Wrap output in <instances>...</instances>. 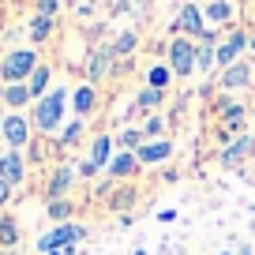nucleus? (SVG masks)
<instances>
[{"label": "nucleus", "mask_w": 255, "mask_h": 255, "mask_svg": "<svg viewBox=\"0 0 255 255\" xmlns=\"http://www.w3.org/2000/svg\"><path fill=\"white\" fill-rule=\"evenodd\" d=\"M135 203V188H120L117 195H113V210H124V207H131Z\"/></svg>", "instance_id": "7c9ffc66"}, {"label": "nucleus", "mask_w": 255, "mask_h": 255, "mask_svg": "<svg viewBox=\"0 0 255 255\" xmlns=\"http://www.w3.org/2000/svg\"><path fill=\"white\" fill-rule=\"evenodd\" d=\"M94 105H98V87H90V83H79V87L72 90V109L79 113V120L87 117Z\"/></svg>", "instance_id": "aec40b11"}, {"label": "nucleus", "mask_w": 255, "mask_h": 255, "mask_svg": "<svg viewBox=\"0 0 255 255\" xmlns=\"http://www.w3.org/2000/svg\"><path fill=\"white\" fill-rule=\"evenodd\" d=\"M79 135H83V120L75 117L68 128H60V146H72V143H79Z\"/></svg>", "instance_id": "cd10ccee"}, {"label": "nucleus", "mask_w": 255, "mask_h": 255, "mask_svg": "<svg viewBox=\"0 0 255 255\" xmlns=\"http://www.w3.org/2000/svg\"><path fill=\"white\" fill-rule=\"evenodd\" d=\"M237 255H252V248H240V252H237Z\"/></svg>", "instance_id": "473e14b6"}, {"label": "nucleus", "mask_w": 255, "mask_h": 255, "mask_svg": "<svg viewBox=\"0 0 255 255\" xmlns=\"http://www.w3.org/2000/svg\"><path fill=\"white\" fill-rule=\"evenodd\" d=\"M207 26H233L237 19V0H210V4H199Z\"/></svg>", "instance_id": "ddd939ff"}, {"label": "nucleus", "mask_w": 255, "mask_h": 255, "mask_svg": "<svg viewBox=\"0 0 255 255\" xmlns=\"http://www.w3.org/2000/svg\"><path fill=\"white\" fill-rule=\"evenodd\" d=\"M109 49H113V56H117V60H131V53L139 49V34H135V30H120L117 38L109 41Z\"/></svg>", "instance_id": "412c9836"}, {"label": "nucleus", "mask_w": 255, "mask_h": 255, "mask_svg": "<svg viewBox=\"0 0 255 255\" xmlns=\"http://www.w3.org/2000/svg\"><path fill=\"white\" fill-rule=\"evenodd\" d=\"M68 98H72V90H64V87H53L41 102H34V131H41V135H53L56 128L64 124V109H68Z\"/></svg>", "instance_id": "f257e3e1"}, {"label": "nucleus", "mask_w": 255, "mask_h": 255, "mask_svg": "<svg viewBox=\"0 0 255 255\" xmlns=\"http://www.w3.org/2000/svg\"><path fill=\"white\" fill-rule=\"evenodd\" d=\"M203 30H207V19H203V8L188 0V4L180 8V15H176V23H173V34H180V38H199Z\"/></svg>", "instance_id": "1a4fd4ad"}, {"label": "nucleus", "mask_w": 255, "mask_h": 255, "mask_svg": "<svg viewBox=\"0 0 255 255\" xmlns=\"http://www.w3.org/2000/svg\"><path fill=\"white\" fill-rule=\"evenodd\" d=\"M161 102H165V90L143 87V90H139V98H135V105H131V109H143V113H158V109H161Z\"/></svg>", "instance_id": "4be33fe9"}, {"label": "nucleus", "mask_w": 255, "mask_h": 255, "mask_svg": "<svg viewBox=\"0 0 255 255\" xmlns=\"http://www.w3.org/2000/svg\"><path fill=\"white\" fill-rule=\"evenodd\" d=\"M113 68H117V56H113L109 45L90 49V53H87V83H90V87H98L102 79H109Z\"/></svg>", "instance_id": "6e6552de"}, {"label": "nucleus", "mask_w": 255, "mask_h": 255, "mask_svg": "<svg viewBox=\"0 0 255 255\" xmlns=\"http://www.w3.org/2000/svg\"><path fill=\"white\" fill-rule=\"evenodd\" d=\"M19 244V225L11 214H0V248H15Z\"/></svg>", "instance_id": "a878e982"}, {"label": "nucleus", "mask_w": 255, "mask_h": 255, "mask_svg": "<svg viewBox=\"0 0 255 255\" xmlns=\"http://www.w3.org/2000/svg\"><path fill=\"white\" fill-rule=\"evenodd\" d=\"M56 11H60V0H34V15H45V19H53Z\"/></svg>", "instance_id": "c756f323"}, {"label": "nucleus", "mask_w": 255, "mask_h": 255, "mask_svg": "<svg viewBox=\"0 0 255 255\" xmlns=\"http://www.w3.org/2000/svg\"><path fill=\"white\" fill-rule=\"evenodd\" d=\"M169 68H173L176 79H191V75L199 72V49H195V38H180L176 34L173 41H169Z\"/></svg>", "instance_id": "7ed1b4c3"}, {"label": "nucleus", "mask_w": 255, "mask_h": 255, "mask_svg": "<svg viewBox=\"0 0 255 255\" xmlns=\"http://www.w3.org/2000/svg\"><path fill=\"white\" fill-rule=\"evenodd\" d=\"M26 38L38 45V41H49L53 38V19H45V15H34L30 23H26Z\"/></svg>", "instance_id": "b1692460"}, {"label": "nucleus", "mask_w": 255, "mask_h": 255, "mask_svg": "<svg viewBox=\"0 0 255 255\" xmlns=\"http://www.w3.org/2000/svg\"><path fill=\"white\" fill-rule=\"evenodd\" d=\"M0 180L11 184V188L26 184V154L23 150H4L0 154Z\"/></svg>", "instance_id": "9d476101"}, {"label": "nucleus", "mask_w": 255, "mask_h": 255, "mask_svg": "<svg viewBox=\"0 0 255 255\" xmlns=\"http://www.w3.org/2000/svg\"><path fill=\"white\" fill-rule=\"evenodd\" d=\"M41 64V56L34 53L30 45L23 49H8L0 56V83H26L34 75V68Z\"/></svg>", "instance_id": "f03ea898"}, {"label": "nucleus", "mask_w": 255, "mask_h": 255, "mask_svg": "<svg viewBox=\"0 0 255 255\" xmlns=\"http://www.w3.org/2000/svg\"><path fill=\"white\" fill-rule=\"evenodd\" d=\"M0 135H4V143H8V150H26V146L34 143V124L23 117V113H8L4 117V128H0Z\"/></svg>", "instance_id": "39448f33"}, {"label": "nucleus", "mask_w": 255, "mask_h": 255, "mask_svg": "<svg viewBox=\"0 0 255 255\" xmlns=\"http://www.w3.org/2000/svg\"><path fill=\"white\" fill-rule=\"evenodd\" d=\"M72 214H75L72 199H56V203H49V218H53L56 225H68V222H72Z\"/></svg>", "instance_id": "bb28decb"}, {"label": "nucleus", "mask_w": 255, "mask_h": 255, "mask_svg": "<svg viewBox=\"0 0 255 255\" xmlns=\"http://www.w3.org/2000/svg\"><path fill=\"white\" fill-rule=\"evenodd\" d=\"M169 83H173V68H169V64H154L150 72H146V87L169 90Z\"/></svg>", "instance_id": "393cba45"}, {"label": "nucleus", "mask_w": 255, "mask_h": 255, "mask_svg": "<svg viewBox=\"0 0 255 255\" xmlns=\"http://www.w3.org/2000/svg\"><path fill=\"white\" fill-rule=\"evenodd\" d=\"M105 173H109L113 180L135 176V173H139V158H135V154H128V150H120V154H113V161H109V169H105Z\"/></svg>", "instance_id": "a211bd4d"}, {"label": "nucleus", "mask_w": 255, "mask_h": 255, "mask_svg": "<svg viewBox=\"0 0 255 255\" xmlns=\"http://www.w3.org/2000/svg\"><path fill=\"white\" fill-rule=\"evenodd\" d=\"M161 128H165V120H161V113H150L143 124V135L146 139H161Z\"/></svg>", "instance_id": "c85d7f7f"}, {"label": "nucleus", "mask_w": 255, "mask_h": 255, "mask_svg": "<svg viewBox=\"0 0 255 255\" xmlns=\"http://www.w3.org/2000/svg\"><path fill=\"white\" fill-rule=\"evenodd\" d=\"M255 83V68L248 60H237L233 68H225V72H218V87L222 90H244Z\"/></svg>", "instance_id": "f8f14e48"}, {"label": "nucleus", "mask_w": 255, "mask_h": 255, "mask_svg": "<svg viewBox=\"0 0 255 255\" xmlns=\"http://www.w3.org/2000/svg\"><path fill=\"white\" fill-rule=\"evenodd\" d=\"M0 102L8 105V109H23L34 98H30V87H26V83H4V87H0Z\"/></svg>", "instance_id": "f3484780"}, {"label": "nucleus", "mask_w": 255, "mask_h": 255, "mask_svg": "<svg viewBox=\"0 0 255 255\" xmlns=\"http://www.w3.org/2000/svg\"><path fill=\"white\" fill-rule=\"evenodd\" d=\"M222 255H229V252H222Z\"/></svg>", "instance_id": "e433bc0d"}, {"label": "nucleus", "mask_w": 255, "mask_h": 255, "mask_svg": "<svg viewBox=\"0 0 255 255\" xmlns=\"http://www.w3.org/2000/svg\"><path fill=\"white\" fill-rule=\"evenodd\" d=\"M252 53H255V34H252Z\"/></svg>", "instance_id": "f704fd0d"}, {"label": "nucleus", "mask_w": 255, "mask_h": 255, "mask_svg": "<svg viewBox=\"0 0 255 255\" xmlns=\"http://www.w3.org/2000/svg\"><path fill=\"white\" fill-rule=\"evenodd\" d=\"M0 128H4V113H0Z\"/></svg>", "instance_id": "c9c22d12"}, {"label": "nucleus", "mask_w": 255, "mask_h": 255, "mask_svg": "<svg viewBox=\"0 0 255 255\" xmlns=\"http://www.w3.org/2000/svg\"><path fill=\"white\" fill-rule=\"evenodd\" d=\"M75 173H79V165H75V161H60V165L53 169V176H49V184H45V203H56V199H72V184H75Z\"/></svg>", "instance_id": "423d86ee"}, {"label": "nucleus", "mask_w": 255, "mask_h": 255, "mask_svg": "<svg viewBox=\"0 0 255 255\" xmlns=\"http://www.w3.org/2000/svg\"><path fill=\"white\" fill-rule=\"evenodd\" d=\"M49 83H53V64H45V60H41L38 68H34V75L26 79V87H30V98H34V102H41V98H45L49 90H53Z\"/></svg>", "instance_id": "dca6fc26"}, {"label": "nucleus", "mask_w": 255, "mask_h": 255, "mask_svg": "<svg viewBox=\"0 0 255 255\" xmlns=\"http://www.w3.org/2000/svg\"><path fill=\"white\" fill-rule=\"evenodd\" d=\"M191 4H210V0H191Z\"/></svg>", "instance_id": "72a5a7b5"}, {"label": "nucleus", "mask_w": 255, "mask_h": 255, "mask_svg": "<svg viewBox=\"0 0 255 255\" xmlns=\"http://www.w3.org/2000/svg\"><path fill=\"white\" fill-rule=\"evenodd\" d=\"M248 45H252L248 30H244V26H233V30L225 34V41H218V68H222V72H225V68H233Z\"/></svg>", "instance_id": "0eeeda50"}, {"label": "nucleus", "mask_w": 255, "mask_h": 255, "mask_svg": "<svg viewBox=\"0 0 255 255\" xmlns=\"http://www.w3.org/2000/svg\"><path fill=\"white\" fill-rule=\"evenodd\" d=\"M248 158H255V135H252V131H244V135H240L237 143H229L222 154H218L222 169H237L240 161H248Z\"/></svg>", "instance_id": "9b49d317"}, {"label": "nucleus", "mask_w": 255, "mask_h": 255, "mask_svg": "<svg viewBox=\"0 0 255 255\" xmlns=\"http://www.w3.org/2000/svg\"><path fill=\"white\" fill-rule=\"evenodd\" d=\"M87 237V229H83L79 222H68V225H56V229H49V233H41L38 237V248L41 252H64V255H75V244Z\"/></svg>", "instance_id": "20e7f679"}, {"label": "nucleus", "mask_w": 255, "mask_h": 255, "mask_svg": "<svg viewBox=\"0 0 255 255\" xmlns=\"http://www.w3.org/2000/svg\"><path fill=\"white\" fill-rule=\"evenodd\" d=\"M11 191H15V188H11V184H4V180H0V210L8 207V199H11Z\"/></svg>", "instance_id": "2f4dec72"}, {"label": "nucleus", "mask_w": 255, "mask_h": 255, "mask_svg": "<svg viewBox=\"0 0 255 255\" xmlns=\"http://www.w3.org/2000/svg\"><path fill=\"white\" fill-rule=\"evenodd\" d=\"M113 143L120 146V150H128V154H135L139 146L146 143V135H143V128H124V131H117V139Z\"/></svg>", "instance_id": "5701e85b"}, {"label": "nucleus", "mask_w": 255, "mask_h": 255, "mask_svg": "<svg viewBox=\"0 0 255 255\" xmlns=\"http://www.w3.org/2000/svg\"><path fill=\"white\" fill-rule=\"evenodd\" d=\"M135 158H139V165H161V161L173 158V139H146L135 150Z\"/></svg>", "instance_id": "4468645a"}, {"label": "nucleus", "mask_w": 255, "mask_h": 255, "mask_svg": "<svg viewBox=\"0 0 255 255\" xmlns=\"http://www.w3.org/2000/svg\"><path fill=\"white\" fill-rule=\"evenodd\" d=\"M195 49H199V72H214L218 68V30L214 26H207L195 38Z\"/></svg>", "instance_id": "2eb2a0df"}, {"label": "nucleus", "mask_w": 255, "mask_h": 255, "mask_svg": "<svg viewBox=\"0 0 255 255\" xmlns=\"http://www.w3.org/2000/svg\"><path fill=\"white\" fill-rule=\"evenodd\" d=\"M90 165L94 169H109V161H113V135H94V143H90Z\"/></svg>", "instance_id": "6ab92c4d"}]
</instances>
